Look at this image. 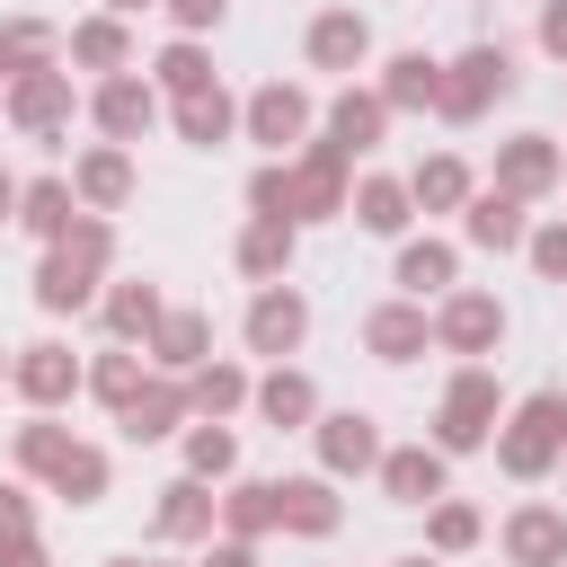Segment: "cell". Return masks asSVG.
I'll list each match as a JSON object with an SVG mask.
<instances>
[{
    "mask_svg": "<svg viewBox=\"0 0 567 567\" xmlns=\"http://www.w3.org/2000/svg\"><path fill=\"white\" fill-rule=\"evenodd\" d=\"M416 337H425V328H416L408 310H381V319H372V346H381V354H408Z\"/></svg>",
    "mask_w": 567,
    "mask_h": 567,
    "instance_id": "cell-19",
    "label": "cell"
},
{
    "mask_svg": "<svg viewBox=\"0 0 567 567\" xmlns=\"http://www.w3.org/2000/svg\"><path fill=\"white\" fill-rule=\"evenodd\" d=\"M230 461V434H195V470H221Z\"/></svg>",
    "mask_w": 567,
    "mask_h": 567,
    "instance_id": "cell-31",
    "label": "cell"
},
{
    "mask_svg": "<svg viewBox=\"0 0 567 567\" xmlns=\"http://www.w3.org/2000/svg\"><path fill=\"white\" fill-rule=\"evenodd\" d=\"M89 195L115 204V195H124V159H89Z\"/></svg>",
    "mask_w": 567,
    "mask_h": 567,
    "instance_id": "cell-27",
    "label": "cell"
},
{
    "mask_svg": "<svg viewBox=\"0 0 567 567\" xmlns=\"http://www.w3.org/2000/svg\"><path fill=\"white\" fill-rule=\"evenodd\" d=\"M275 514H292L301 532H319V523H328V496H319V487H275Z\"/></svg>",
    "mask_w": 567,
    "mask_h": 567,
    "instance_id": "cell-15",
    "label": "cell"
},
{
    "mask_svg": "<svg viewBox=\"0 0 567 567\" xmlns=\"http://www.w3.org/2000/svg\"><path fill=\"white\" fill-rule=\"evenodd\" d=\"M80 53H89V62H115V53H124V35H115V27H89V35H80Z\"/></svg>",
    "mask_w": 567,
    "mask_h": 567,
    "instance_id": "cell-29",
    "label": "cell"
},
{
    "mask_svg": "<svg viewBox=\"0 0 567 567\" xmlns=\"http://www.w3.org/2000/svg\"><path fill=\"white\" fill-rule=\"evenodd\" d=\"M558 416H567L558 399H532V408H523V434L505 443V461H514V470H540V461H549V443H558Z\"/></svg>",
    "mask_w": 567,
    "mask_h": 567,
    "instance_id": "cell-1",
    "label": "cell"
},
{
    "mask_svg": "<svg viewBox=\"0 0 567 567\" xmlns=\"http://www.w3.org/2000/svg\"><path fill=\"white\" fill-rule=\"evenodd\" d=\"M310 53H319V62H354V53H363V27H354V18H319Z\"/></svg>",
    "mask_w": 567,
    "mask_h": 567,
    "instance_id": "cell-6",
    "label": "cell"
},
{
    "mask_svg": "<svg viewBox=\"0 0 567 567\" xmlns=\"http://www.w3.org/2000/svg\"><path fill=\"white\" fill-rule=\"evenodd\" d=\"M18 115H27V124H53V115H62V80H53V71L27 80V89H18Z\"/></svg>",
    "mask_w": 567,
    "mask_h": 567,
    "instance_id": "cell-14",
    "label": "cell"
},
{
    "mask_svg": "<svg viewBox=\"0 0 567 567\" xmlns=\"http://www.w3.org/2000/svg\"><path fill=\"white\" fill-rule=\"evenodd\" d=\"M372 124H381V106H354V97L337 106V142H372Z\"/></svg>",
    "mask_w": 567,
    "mask_h": 567,
    "instance_id": "cell-22",
    "label": "cell"
},
{
    "mask_svg": "<svg viewBox=\"0 0 567 567\" xmlns=\"http://www.w3.org/2000/svg\"><path fill=\"white\" fill-rule=\"evenodd\" d=\"M301 408H310V390H301V381H266V416H275V425H284V416H301Z\"/></svg>",
    "mask_w": 567,
    "mask_h": 567,
    "instance_id": "cell-25",
    "label": "cell"
},
{
    "mask_svg": "<svg viewBox=\"0 0 567 567\" xmlns=\"http://www.w3.org/2000/svg\"><path fill=\"white\" fill-rule=\"evenodd\" d=\"M177 18H186V27H204V18H221V0H177Z\"/></svg>",
    "mask_w": 567,
    "mask_h": 567,
    "instance_id": "cell-33",
    "label": "cell"
},
{
    "mask_svg": "<svg viewBox=\"0 0 567 567\" xmlns=\"http://www.w3.org/2000/svg\"><path fill=\"white\" fill-rule=\"evenodd\" d=\"M363 221H372V230H399V221H408V213H399V186H363Z\"/></svg>",
    "mask_w": 567,
    "mask_h": 567,
    "instance_id": "cell-20",
    "label": "cell"
},
{
    "mask_svg": "<svg viewBox=\"0 0 567 567\" xmlns=\"http://www.w3.org/2000/svg\"><path fill=\"white\" fill-rule=\"evenodd\" d=\"M443 275H452V257H443V248H408V257H399V284H416V292H425V284H443Z\"/></svg>",
    "mask_w": 567,
    "mask_h": 567,
    "instance_id": "cell-18",
    "label": "cell"
},
{
    "mask_svg": "<svg viewBox=\"0 0 567 567\" xmlns=\"http://www.w3.org/2000/svg\"><path fill=\"white\" fill-rule=\"evenodd\" d=\"M248 337L275 354V346H292L301 337V301H257V319H248Z\"/></svg>",
    "mask_w": 567,
    "mask_h": 567,
    "instance_id": "cell-5",
    "label": "cell"
},
{
    "mask_svg": "<svg viewBox=\"0 0 567 567\" xmlns=\"http://www.w3.org/2000/svg\"><path fill=\"white\" fill-rule=\"evenodd\" d=\"M213 567H248V549H213Z\"/></svg>",
    "mask_w": 567,
    "mask_h": 567,
    "instance_id": "cell-35",
    "label": "cell"
},
{
    "mask_svg": "<svg viewBox=\"0 0 567 567\" xmlns=\"http://www.w3.org/2000/svg\"><path fill=\"white\" fill-rule=\"evenodd\" d=\"M97 115H106L115 133H142V124H151V97H142L133 80H124V89H106V106H97Z\"/></svg>",
    "mask_w": 567,
    "mask_h": 567,
    "instance_id": "cell-8",
    "label": "cell"
},
{
    "mask_svg": "<svg viewBox=\"0 0 567 567\" xmlns=\"http://www.w3.org/2000/svg\"><path fill=\"white\" fill-rule=\"evenodd\" d=\"M221 124H230V106L195 89V97H186V133H195V142H221Z\"/></svg>",
    "mask_w": 567,
    "mask_h": 567,
    "instance_id": "cell-17",
    "label": "cell"
},
{
    "mask_svg": "<svg viewBox=\"0 0 567 567\" xmlns=\"http://www.w3.org/2000/svg\"><path fill=\"white\" fill-rule=\"evenodd\" d=\"M62 204H71L62 186H35V195H27V221H35V230H62Z\"/></svg>",
    "mask_w": 567,
    "mask_h": 567,
    "instance_id": "cell-24",
    "label": "cell"
},
{
    "mask_svg": "<svg viewBox=\"0 0 567 567\" xmlns=\"http://www.w3.org/2000/svg\"><path fill=\"white\" fill-rule=\"evenodd\" d=\"M168 80H177V89H186V97H195V89H204V62H195V53H186V44H177V53H168Z\"/></svg>",
    "mask_w": 567,
    "mask_h": 567,
    "instance_id": "cell-30",
    "label": "cell"
},
{
    "mask_svg": "<svg viewBox=\"0 0 567 567\" xmlns=\"http://www.w3.org/2000/svg\"><path fill=\"white\" fill-rule=\"evenodd\" d=\"M328 461H337V470H346V461H372V425H363V416H337V425H328Z\"/></svg>",
    "mask_w": 567,
    "mask_h": 567,
    "instance_id": "cell-11",
    "label": "cell"
},
{
    "mask_svg": "<svg viewBox=\"0 0 567 567\" xmlns=\"http://www.w3.org/2000/svg\"><path fill=\"white\" fill-rule=\"evenodd\" d=\"M390 97H399V106L434 97V62H425V53H408V62H399V80H390Z\"/></svg>",
    "mask_w": 567,
    "mask_h": 567,
    "instance_id": "cell-16",
    "label": "cell"
},
{
    "mask_svg": "<svg viewBox=\"0 0 567 567\" xmlns=\"http://www.w3.org/2000/svg\"><path fill=\"white\" fill-rule=\"evenodd\" d=\"M416 195H425V204H452V195H461V168H452V159H434V168L416 177Z\"/></svg>",
    "mask_w": 567,
    "mask_h": 567,
    "instance_id": "cell-23",
    "label": "cell"
},
{
    "mask_svg": "<svg viewBox=\"0 0 567 567\" xmlns=\"http://www.w3.org/2000/svg\"><path fill=\"white\" fill-rule=\"evenodd\" d=\"M470 230H478L487 248H505V239H523V221H514V204H505V195H487V204L470 213Z\"/></svg>",
    "mask_w": 567,
    "mask_h": 567,
    "instance_id": "cell-10",
    "label": "cell"
},
{
    "mask_svg": "<svg viewBox=\"0 0 567 567\" xmlns=\"http://www.w3.org/2000/svg\"><path fill=\"white\" fill-rule=\"evenodd\" d=\"M505 177H514V186H540V177H549V151H540V142H523V151H514V168H505Z\"/></svg>",
    "mask_w": 567,
    "mask_h": 567,
    "instance_id": "cell-26",
    "label": "cell"
},
{
    "mask_svg": "<svg viewBox=\"0 0 567 567\" xmlns=\"http://www.w3.org/2000/svg\"><path fill=\"white\" fill-rule=\"evenodd\" d=\"M461 71H470V80H461V89H443V106H452V115H470L487 89H505V53H470Z\"/></svg>",
    "mask_w": 567,
    "mask_h": 567,
    "instance_id": "cell-3",
    "label": "cell"
},
{
    "mask_svg": "<svg viewBox=\"0 0 567 567\" xmlns=\"http://www.w3.org/2000/svg\"><path fill=\"white\" fill-rule=\"evenodd\" d=\"M452 337H461V346L496 337V310H487V301H461V310H452Z\"/></svg>",
    "mask_w": 567,
    "mask_h": 567,
    "instance_id": "cell-21",
    "label": "cell"
},
{
    "mask_svg": "<svg viewBox=\"0 0 567 567\" xmlns=\"http://www.w3.org/2000/svg\"><path fill=\"white\" fill-rule=\"evenodd\" d=\"M540 35H549V44L567 53V9H549V27H540Z\"/></svg>",
    "mask_w": 567,
    "mask_h": 567,
    "instance_id": "cell-34",
    "label": "cell"
},
{
    "mask_svg": "<svg viewBox=\"0 0 567 567\" xmlns=\"http://www.w3.org/2000/svg\"><path fill=\"white\" fill-rule=\"evenodd\" d=\"M390 487H399V496H434V487H443V470H434L425 452H399V461H390Z\"/></svg>",
    "mask_w": 567,
    "mask_h": 567,
    "instance_id": "cell-12",
    "label": "cell"
},
{
    "mask_svg": "<svg viewBox=\"0 0 567 567\" xmlns=\"http://www.w3.org/2000/svg\"><path fill=\"white\" fill-rule=\"evenodd\" d=\"M115 9H133V0H115Z\"/></svg>",
    "mask_w": 567,
    "mask_h": 567,
    "instance_id": "cell-37",
    "label": "cell"
},
{
    "mask_svg": "<svg viewBox=\"0 0 567 567\" xmlns=\"http://www.w3.org/2000/svg\"><path fill=\"white\" fill-rule=\"evenodd\" d=\"M27 390H35V399H62V390H71V363H62V346H35V354H27Z\"/></svg>",
    "mask_w": 567,
    "mask_h": 567,
    "instance_id": "cell-7",
    "label": "cell"
},
{
    "mask_svg": "<svg viewBox=\"0 0 567 567\" xmlns=\"http://www.w3.org/2000/svg\"><path fill=\"white\" fill-rule=\"evenodd\" d=\"M89 257H97V230H89V239H80V248H62V257H53V266H44V301H53V310H62V301H80V292H89Z\"/></svg>",
    "mask_w": 567,
    "mask_h": 567,
    "instance_id": "cell-2",
    "label": "cell"
},
{
    "mask_svg": "<svg viewBox=\"0 0 567 567\" xmlns=\"http://www.w3.org/2000/svg\"><path fill=\"white\" fill-rule=\"evenodd\" d=\"M35 53H44V27H9L0 35V62H35Z\"/></svg>",
    "mask_w": 567,
    "mask_h": 567,
    "instance_id": "cell-28",
    "label": "cell"
},
{
    "mask_svg": "<svg viewBox=\"0 0 567 567\" xmlns=\"http://www.w3.org/2000/svg\"><path fill=\"white\" fill-rule=\"evenodd\" d=\"M540 266H549V275H567V230H540Z\"/></svg>",
    "mask_w": 567,
    "mask_h": 567,
    "instance_id": "cell-32",
    "label": "cell"
},
{
    "mask_svg": "<svg viewBox=\"0 0 567 567\" xmlns=\"http://www.w3.org/2000/svg\"><path fill=\"white\" fill-rule=\"evenodd\" d=\"M292 124H301V97H292V89H266V97H257V133H266V142H284Z\"/></svg>",
    "mask_w": 567,
    "mask_h": 567,
    "instance_id": "cell-9",
    "label": "cell"
},
{
    "mask_svg": "<svg viewBox=\"0 0 567 567\" xmlns=\"http://www.w3.org/2000/svg\"><path fill=\"white\" fill-rule=\"evenodd\" d=\"M514 549H523V558H558V549H567V532H558L549 514H523V523H514Z\"/></svg>",
    "mask_w": 567,
    "mask_h": 567,
    "instance_id": "cell-13",
    "label": "cell"
},
{
    "mask_svg": "<svg viewBox=\"0 0 567 567\" xmlns=\"http://www.w3.org/2000/svg\"><path fill=\"white\" fill-rule=\"evenodd\" d=\"M478 416H487V381H461L443 408V443H478Z\"/></svg>",
    "mask_w": 567,
    "mask_h": 567,
    "instance_id": "cell-4",
    "label": "cell"
},
{
    "mask_svg": "<svg viewBox=\"0 0 567 567\" xmlns=\"http://www.w3.org/2000/svg\"><path fill=\"white\" fill-rule=\"evenodd\" d=\"M0 213H9V177H0Z\"/></svg>",
    "mask_w": 567,
    "mask_h": 567,
    "instance_id": "cell-36",
    "label": "cell"
}]
</instances>
